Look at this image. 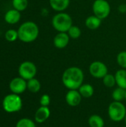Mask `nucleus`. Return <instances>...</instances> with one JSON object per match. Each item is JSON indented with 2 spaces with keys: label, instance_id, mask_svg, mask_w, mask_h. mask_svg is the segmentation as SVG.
I'll use <instances>...</instances> for the list:
<instances>
[{
  "label": "nucleus",
  "instance_id": "nucleus-21",
  "mask_svg": "<svg viewBox=\"0 0 126 127\" xmlns=\"http://www.w3.org/2000/svg\"><path fill=\"white\" fill-rule=\"evenodd\" d=\"M12 5L14 9L22 12L27 7L28 1L27 0H13Z\"/></svg>",
  "mask_w": 126,
  "mask_h": 127
},
{
  "label": "nucleus",
  "instance_id": "nucleus-13",
  "mask_svg": "<svg viewBox=\"0 0 126 127\" xmlns=\"http://www.w3.org/2000/svg\"><path fill=\"white\" fill-rule=\"evenodd\" d=\"M50 115V111L48 106L39 107L35 113V121L39 124H42L47 121Z\"/></svg>",
  "mask_w": 126,
  "mask_h": 127
},
{
  "label": "nucleus",
  "instance_id": "nucleus-5",
  "mask_svg": "<svg viewBox=\"0 0 126 127\" xmlns=\"http://www.w3.org/2000/svg\"><path fill=\"white\" fill-rule=\"evenodd\" d=\"M108 113L111 121L114 122H120L126 118V108L125 105L121 102L114 101L109 105Z\"/></svg>",
  "mask_w": 126,
  "mask_h": 127
},
{
  "label": "nucleus",
  "instance_id": "nucleus-14",
  "mask_svg": "<svg viewBox=\"0 0 126 127\" xmlns=\"http://www.w3.org/2000/svg\"><path fill=\"white\" fill-rule=\"evenodd\" d=\"M71 0H49L50 7L56 12H64L70 5Z\"/></svg>",
  "mask_w": 126,
  "mask_h": 127
},
{
  "label": "nucleus",
  "instance_id": "nucleus-4",
  "mask_svg": "<svg viewBox=\"0 0 126 127\" xmlns=\"http://www.w3.org/2000/svg\"><path fill=\"white\" fill-rule=\"evenodd\" d=\"M2 106L4 110L8 113L17 112L22 107V100L19 95L12 93L4 98Z\"/></svg>",
  "mask_w": 126,
  "mask_h": 127
},
{
  "label": "nucleus",
  "instance_id": "nucleus-10",
  "mask_svg": "<svg viewBox=\"0 0 126 127\" xmlns=\"http://www.w3.org/2000/svg\"><path fill=\"white\" fill-rule=\"evenodd\" d=\"M70 39L67 32H58L53 38V45L58 49H63L69 44Z\"/></svg>",
  "mask_w": 126,
  "mask_h": 127
},
{
  "label": "nucleus",
  "instance_id": "nucleus-23",
  "mask_svg": "<svg viewBox=\"0 0 126 127\" xmlns=\"http://www.w3.org/2000/svg\"><path fill=\"white\" fill-rule=\"evenodd\" d=\"M102 82L105 86H106L107 88H112L117 84L115 76L108 73L102 78Z\"/></svg>",
  "mask_w": 126,
  "mask_h": 127
},
{
  "label": "nucleus",
  "instance_id": "nucleus-28",
  "mask_svg": "<svg viewBox=\"0 0 126 127\" xmlns=\"http://www.w3.org/2000/svg\"><path fill=\"white\" fill-rule=\"evenodd\" d=\"M118 9H119L120 12H121V13H126V4H120V5L119 6Z\"/></svg>",
  "mask_w": 126,
  "mask_h": 127
},
{
  "label": "nucleus",
  "instance_id": "nucleus-16",
  "mask_svg": "<svg viewBox=\"0 0 126 127\" xmlns=\"http://www.w3.org/2000/svg\"><path fill=\"white\" fill-rule=\"evenodd\" d=\"M116 83L118 87L123 88L126 90V69L122 68L118 70L114 74Z\"/></svg>",
  "mask_w": 126,
  "mask_h": 127
},
{
  "label": "nucleus",
  "instance_id": "nucleus-2",
  "mask_svg": "<svg viewBox=\"0 0 126 127\" xmlns=\"http://www.w3.org/2000/svg\"><path fill=\"white\" fill-rule=\"evenodd\" d=\"M19 39L25 43L34 42L39 36V29L38 25L31 21L23 22L17 30Z\"/></svg>",
  "mask_w": 126,
  "mask_h": 127
},
{
  "label": "nucleus",
  "instance_id": "nucleus-24",
  "mask_svg": "<svg viewBox=\"0 0 126 127\" xmlns=\"http://www.w3.org/2000/svg\"><path fill=\"white\" fill-rule=\"evenodd\" d=\"M4 37H5V39H6L7 42H15L17 39H19L18 31H16V30H14V29L7 30V31L5 32Z\"/></svg>",
  "mask_w": 126,
  "mask_h": 127
},
{
  "label": "nucleus",
  "instance_id": "nucleus-11",
  "mask_svg": "<svg viewBox=\"0 0 126 127\" xmlns=\"http://www.w3.org/2000/svg\"><path fill=\"white\" fill-rule=\"evenodd\" d=\"M82 97L78 90H69L65 95V100L70 106L75 107L80 104Z\"/></svg>",
  "mask_w": 126,
  "mask_h": 127
},
{
  "label": "nucleus",
  "instance_id": "nucleus-3",
  "mask_svg": "<svg viewBox=\"0 0 126 127\" xmlns=\"http://www.w3.org/2000/svg\"><path fill=\"white\" fill-rule=\"evenodd\" d=\"M51 24L57 32H68L69 28L73 25V19L68 13L58 12L53 16Z\"/></svg>",
  "mask_w": 126,
  "mask_h": 127
},
{
  "label": "nucleus",
  "instance_id": "nucleus-29",
  "mask_svg": "<svg viewBox=\"0 0 126 127\" xmlns=\"http://www.w3.org/2000/svg\"><path fill=\"white\" fill-rule=\"evenodd\" d=\"M124 120H125V122H126V118H125V119H124Z\"/></svg>",
  "mask_w": 126,
  "mask_h": 127
},
{
  "label": "nucleus",
  "instance_id": "nucleus-8",
  "mask_svg": "<svg viewBox=\"0 0 126 127\" xmlns=\"http://www.w3.org/2000/svg\"><path fill=\"white\" fill-rule=\"evenodd\" d=\"M107 65L101 61H94L89 65V72L91 75L97 79H102L108 74Z\"/></svg>",
  "mask_w": 126,
  "mask_h": 127
},
{
  "label": "nucleus",
  "instance_id": "nucleus-6",
  "mask_svg": "<svg viewBox=\"0 0 126 127\" xmlns=\"http://www.w3.org/2000/svg\"><path fill=\"white\" fill-rule=\"evenodd\" d=\"M94 15L101 20L105 19L111 13V5L107 0H95L92 4Z\"/></svg>",
  "mask_w": 126,
  "mask_h": 127
},
{
  "label": "nucleus",
  "instance_id": "nucleus-30",
  "mask_svg": "<svg viewBox=\"0 0 126 127\" xmlns=\"http://www.w3.org/2000/svg\"></svg>",
  "mask_w": 126,
  "mask_h": 127
},
{
  "label": "nucleus",
  "instance_id": "nucleus-18",
  "mask_svg": "<svg viewBox=\"0 0 126 127\" xmlns=\"http://www.w3.org/2000/svg\"><path fill=\"white\" fill-rule=\"evenodd\" d=\"M88 124L90 127H104L105 122L102 117L98 115H92L88 118Z\"/></svg>",
  "mask_w": 126,
  "mask_h": 127
},
{
  "label": "nucleus",
  "instance_id": "nucleus-20",
  "mask_svg": "<svg viewBox=\"0 0 126 127\" xmlns=\"http://www.w3.org/2000/svg\"><path fill=\"white\" fill-rule=\"evenodd\" d=\"M126 89L120 87H117L114 90L112 93V98L114 99V101L121 102L122 100L126 99Z\"/></svg>",
  "mask_w": 126,
  "mask_h": 127
},
{
  "label": "nucleus",
  "instance_id": "nucleus-15",
  "mask_svg": "<svg viewBox=\"0 0 126 127\" xmlns=\"http://www.w3.org/2000/svg\"><path fill=\"white\" fill-rule=\"evenodd\" d=\"M102 23V20L96 16L95 15L89 16L86 18L85 21V26L90 30H97L98 29Z\"/></svg>",
  "mask_w": 126,
  "mask_h": 127
},
{
  "label": "nucleus",
  "instance_id": "nucleus-1",
  "mask_svg": "<svg viewBox=\"0 0 126 127\" xmlns=\"http://www.w3.org/2000/svg\"><path fill=\"white\" fill-rule=\"evenodd\" d=\"M84 73L76 66L69 67L62 74V80L63 85L69 90H78L83 84Z\"/></svg>",
  "mask_w": 126,
  "mask_h": 127
},
{
  "label": "nucleus",
  "instance_id": "nucleus-25",
  "mask_svg": "<svg viewBox=\"0 0 126 127\" xmlns=\"http://www.w3.org/2000/svg\"><path fill=\"white\" fill-rule=\"evenodd\" d=\"M117 63L122 68L126 69V51H120L117 54Z\"/></svg>",
  "mask_w": 126,
  "mask_h": 127
},
{
  "label": "nucleus",
  "instance_id": "nucleus-12",
  "mask_svg": "<svg viewBox=\"0 0 126 127\" xmlns=\"http://www.w3.org/2000/svg\"><path fill=\"white\" fill-rule=\"evenodd\" d=\"M4 21L10 25L16 24L19 22L21 19V13L20 11L16 9H11L7 10L4 14Z\"/></svg>",
  "mask_w": 126,
  "mask_h": 127
},
{
  "label": "nucleus",
  "instance_id": "nucleus-27",
  "mask_svg": "<svg viewBox=\"0 0 126 127\" xmlns=\"http://www.w3.org/2000/svg\"><path fill=\"white\" fill-rule=\"evenodd\" d=\"M39 103L41 104V106H48L50 103V96L48 95H46V94L42 95L40 100H39Z\"/></svg>",
  "mask_w": 126,
  "mask_h": 127
},
{
  "label": "nucleus",
  "instance_id": "nucleus-9",
  "mask_svg": "<svg viewBox=\"0 0 126 127\" xmlns=\"http://www.w3.org/2000/svg\"><path fill=\"white\" fill-rule=\"evenodd\" d=\"M9 88L12 93L20 95L27 89V81L21 77H15L10 82Z\"/></svg>",
  "mask_w": 126,
  "mask_h": 127
},
{
  "label": "nucleus",
  "instance_id": "nucleus-31",
  "mask_svg": "<svg viewBox=\"0 0 126 127\" xmlns=\"http://www.w3.org/2000/svg\"></svg>",
  "mask_w": 126,
  "mask_h": 127
},
{
  "label": "nucleus",
  "instance_id": "nucleus-17",
  "mask_svg": "<svg viewBox=\"0 0 126 127\" xmlns=\"http://www.w3.org/2000/svg\"><path fill=\"white\" fill-rule=\"evenodd\" d=\"M79 92L82 95V97L85 98H90L93 96L94 93V87L88 83H83L78 89Z\"/></svg>",
  "mask_w": 126,
  "mask_h": 127
},
{
  "label": "nucleus",
  "instance_id": "nucleus-22",
  "mask_svg": "<svg viewBox=\"0 0 126 127\" xmlns=\"http://www.w3.org/2000/svg\"><path fill=\"white\" fill-rule=\"evenodd\" d=\"M67 33H68L69 37L73 39H76L79 38L82 35L81 29L78 26H76V25H72L69 28V30L68 31Z\"/></svg>",
  "mask_w": 126,
  "mask_h": 127
},
{
  "label": "nucleus",
  "instance_id": "nucleus-26",
  "mask_svg": "<svg viewBox=\"0 0 126 127\" xmlns=\"http://www.w3.org/2000/svg\"><path fill=\"white\" fill-rule=\"evenodd\" d=\"M16 127H36V124L29 118H22L17 122Z\"/></svg>",
  "mask_w": 126,
  "mask_h": 127
},
{
  "label": "nucleus",
  "instance_id": "nucleus-7",
  "mask_svg": "<svg viewBox=\"0 0 126 127\" xmlns=\"http://www.w3.org/2000/svg\"><path fill=\"white\" fill-rule=\"evenodd\" d=\"M18 71L19 77L25 80H29L35 77L37 73V68L33 63L30 61H25L20 64Z\"/></svg>",
  "mask_w": 126,
  "mask_h": 127
},
{
  "label": "nucleus",
  "instance_id": "nucleus-19",
  "mask_svg": "<svg viewBox=\"0 0 126 127\" xmlns=\"http://www.w3.org/2000/svg\"><path fill=\"white\" fill-rule=\"evenodd\" d=\"M27 89L32 93H37L41 89V83L35 77L32 78V79L27 80Z\"/></svg>",
  "mask_w": 126,
  "mask_h": 127
}]
</instances>
